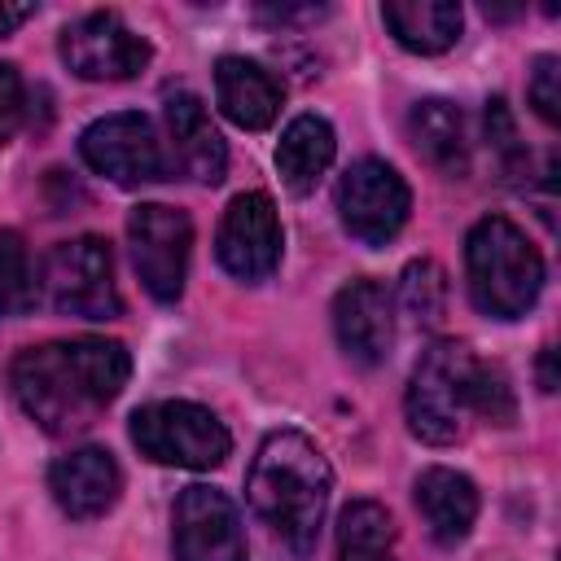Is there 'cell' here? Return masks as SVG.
<instances>
[{"mask_svg": "<svg viewBox=\"0 0 561 561\" xmlns=\"http://www.w3.org/2000/svg\"><path fill=\"white\" fill-rule=\"evenodd\" d=\"M131 355L114 337H70L18 351L9 364V390L18 408L44 434H79L88 430L127 386Z\"/></svg>", "mask_w": 561, "mask_h": 561, "instance_id": "obj_1", "label": "cell"}, {"mask_svg": "<svg viewBox=\"0 0 561 561\" xmlns=\"http://www.w3.org/2000/svg\"><path fill=\"white\" fill-rule=\"evenodd\" d=\"M403 412H408V430L434 447L465 438L469 416L491 421V425H513L517 403L508 390V377L478 359L465 342H434L421 351L408 394H403Z\"/></svg>", "mask_w": 561, "mask_h": 561, "instance_id": "obj_2", "label": "cell"}, {"mask_svg": "<svg viewBox=\"0 0 561 561\" xmlns=\"http://www.w3.org/2000/svg\"><path fill=\"white\" fill-rule=\"evenodd\" d=\"M329 491H333V469L302 430H272L259 443V456L245 478V495L259 522L294 557L316 552L329 513Z\"/></svg>", "mask_w": 561, "mask_h": 561, "instance_id": "obj_3", "label": "cell"}, {"mask_svg": "<svg viewBox=\"0 0 561 561\" xmlns=\"http://www.w3.org/2000/svg\"><path fill=\"white\" fill-rule=\"evenodd\" d=\"M465 276L478 311L517 320L543 289V254L504 215H482L465 237Z\"/></svg>", "mask_w": 561, "mask_h": 561, "instance_id": "obj_4", "label": "cell"}, {"mask_svg": "<svg viewBox=\"0 0 561 561\" xmlns=\"http://www.w3.org/2000/svg\"><path fill=\"white\" fill-rule=\"evenodd\" d=\"M131 443L153 465H175V469H215L232 451L228 425L210 408L188 399H162V403L136 408Z\"/></svg>", "mask_w": 561, "mask_h": 561, "instance_id": "obj_5", "label": "cell"}, {"mask_svg": "<svg viewBox=\"0 0 561 561\" xmlns=\"http://www.w3.org/2000/svg\"><path fill=\"white\" fill-rule=\"evenodd\" d=\"M44 298L53 311L75 320H114L123 311L118 285H114V254L105 237H70L57 241L39 272Z\"/></svg>", "mask_w": 561, "mask_h": 561, "instance_id": "obj_6", "label": "cell"}, {"mask_svg": "<svg viewBox=\"0 0 561 561\" xmlns=\"http://www.w3.org/2000/svg\"><path fill=\"white\" fill-rule=\"evenodd\" d=\"M127 250L140 285L153 302H180L188 254H193V219L162 202H140L127 215Z\"/></svg>", "mask_w": 561, "mask_h": 561, "instance_id": "obj_7", "label": "cell"}, {"mask_svg": "<svg viewBox=\"0 0 561 561\" xmlns=\"http://www.w3.org/2000/svg\"><path fill=\"white\" fill-rule=\"evenodd\" d=\"M79 153L96 175L114 180L118 188L158 184L171 171V158H167L153 123L145 114H136V110L105 114V118L88 123L83 136H79Z\"/></svg>", "mask_w": 561, "mask_h": 561, "instance_id": "obj_8", "label": "cell"}, {"mask_svg": "<svg viewBox=\"0 0 561 561\" xmlns=\"http://www.w3.org/2000/svg\"><path fill=\"white\" fill-rule=\"evenodd\" d=\"M408 210H412L408 180L390 162L359 158V162H351L342 171V180H337V215H342V228L355 241L386 245L408 224Z\"/></svg>", "mask_w": 561, "mask_h": 561, "instance_id": "obj_9", "label": "cell"}, {"mask_svg": "<svg viewBox=\"0 0 561 561\" xmlns=\"http://www.w3.org/2000/svg\"><path fill=\"white\" fill-rule=\"evenodd\" d=\"M57 53L61 61L79 75V79H92V83H118V79H131L149 66L153 48L145 35H136L118 13L110 9H96V13H83L79 22H70L57 39Z\"/></svg>", "mask_w": 561, "mask_h": 561, "instance_id": "obj_10", "label": "cell"}, {"mask_svg": "<svg viewBox=\"0 0 561 561\" xmlns=\"http://www.w3.org/2000/svg\"><path fill=\"white\" fill-rule=\"evenodd\" d=\"M280 245H285V232H280V219H276V206L267 193H237L219 219V232H215V254H219V267L245 285H259L276 272L280 263Z\"/></svg>", "mask_w": 561, "mask_h": 561, "instance_id": "obj_11", "label": "cell"}, {"mask_svg": "<svg viewBox=\"0 0 561 561\" xmlns=\"http://www.w3.org/2000/svg\"><path fill=\"white\" fill-rule=\"evenodd\" d=\"M171 552L175 561H245L237 504L219 486H184L171 513Z\"/></svg>", "mask_w": 561, "mask_h": 561, "instance_id": "obj_12", "label": "cell"}, {"mask_svg": "<svg viewBox=\"0 0 561 561\" xmlns=\"http://www.w3.org/2000/svg\"><path fill=\"white\" fill-rule=\"evenodd\" d=\"M333 333H337V346L346 359L364 364V368H377L386 364L390 355V342H394V298L381 280H351L337 289L333 298Z\"/></svg>", "mask_w": 561, "mask_h": 561, "instance_id": "obj_13", "label": "cell"}, {"mask_svg": "<svg viewBox=\"0 0 561 561\" xmlns=\"http://www.w3.org/2000/svg\"><path fill=\"white\" fill-rule=\"evenodd\" d=\"M162 114H167L175 167L197 184H219L228 175V145H224L219 127L210 123L202 96L188 88H171L162 101Z\"/></svg>", "mask_w": 561, "mask_h": 561, "instance_id": "obj_14", "label": "cell"}, {"mask_svg": "<svg viewBox=\"0 0 561 561\" xmlns=\"http://www.w3.org/2000/svg\"><path fill=\"white\" fill-rule=\"evenodd\" d=\"M48 491L57 508L75 522H92L118 504L123 491V469L105 447H79L53 460L48 469Z\"/></svg>", "mask_w": 561, "mask_h": 561, "instance_id": "obj_15", "label": "cell"}, {"mask_svg": "<svg viewBox=\"0 0 561 561\" xmlns=\"http://www.w3.org/2000/svg\"><path fill=\"white\" fill-rule=\"evenodd\" d=\"M215 101L228 123H237L245 131H263L276 123L285 88L267 66H259L250 57H219L215 61Z\"/></svg>", "mask_w": 561, "mask_h": 561, "instance_id": "obj_16", "label": "cell"}, {"mask_svg": "<svg viewBox=\"0 0 561 561\" xmlns=\"http://www.w3.org/2000/svg\"><path fill=\"white\" fill-rule=\"evenodd\" d=\"M412 495H416V508H421L430 535H434L443 548H456V543L473 530V517H478V486H473L465 473H456V469H447V465H430V469L416 478Z\"/></svg>", "mask_w": 561, "mask_h": 561, "instance_id": "obj_17", "label": "cell"}, {"mask_svg": "<svg viewBox=\"0 0 561 561\" xmlns=\"http://www.w3.org/2000/svg\"><path fill=\"white\" fill-rule=\"evenodd\" d=\"M408 136L416 145V153L438 167L443 175H465L469 171V131H465V114L451 101H416L408 114Z\"/></svg>", "mask_w": 561, "mask_h": 561, "instance_id": "obj_18", "label": "cell"}, {"mask_svg": "<svg viewBox=\"0 0 561 561\" xmlns=\"http://www.w3.org/2000/svg\"><path fill=\"white\" fill-rule=\"evenodd\" d=\"M337 153V136L329 127V118L320 114H298L285 131H280V145H276V171L285 180L289 193H311L320 184V175L329 171Z\"/></svg>", "mask_w": 561, "mask_h": 561, "instance_id": "obj_19", "label": "cell"}, {"mask_svg": "<svg viewBox=\"0 0 561 561\" xmlns=\"http://www.w3.org/2000/svg\"><path fill=\"white\" fill-rule=\"evenodd\" d=\"M386 31L408 53H447L460 39V4L451 0H386L381 4Z\"/></svg>", "mask_w": 561, "mask_h": 561, "instance_id": "obj_20", "label": "cell"}, {"mask_svg": "<svg viewBox=\"0 0 561 561\" xmlns=\"http://www.w3.org/2000/svg\"><path fill=\"white\" fill-rule=\"evenodd\" d=\"M394 517L377 500H355L337 517V561H394Z\"/></svg>", "mask_w": 561, "mask_h": 561, "instance_id": "obj_21", "label": "cell"}, {"mask_svg": "<svg viewBox=\"0 0 561 561\" xmlns=\"http://www.w3.org/2000/svg\"><path fill=\"white\" fill-rule=\"evenodd\" d=\"M399 307L416 329H434L447 316V272L434 259H412L399 276Z\"/></svg>", "mask_w": 561, "mask_h": 561, "instance_id": "obj_22", "label": "cell"}, {"mask_svg": "<svg viewBox=\"0 0 561 561\" xmlns=\"http://www.w3.org/2000/svg\"><path fill=\"white\" fill-rule=\"evenodd\" d=\"M35 307V272L26 241L13 228H0V320Z\"/></svg>", "mask_w": 561, "mask_h": 561, "instance_id": "obj_23", "label": "cell"}, {"mask_svg": "<svg viewBox=\"0 0 561 561\" xmlns=\"http://www.w3.org/2000/svg\"><path fill=\"white\" fill-rule=\"evenodd\" d=\"M486 140H491V149L500 153V162H504L508 175H522V167H530V153H526V145L517 140L513 114H508V105H504L500 96L486 101Z\"/></svg>", "mask_w": 561, "mask_h": 561, "instance_id": "obj_24", "label": "cell"}, {"mask_svg": "<svg viewBox=\"0 0 561 561\" xmlns=\"http://www.w3.org/2000/svg\"><path fill=\"white\" fill-rule=\"evenodd\" d=\"M526 96H530V105H535V114H539L543 123H561V61H557L552 53L535 57Z\"/></svg>", "mask_w": 561, "mask_h": 561, "instance_id": "obj_25", "label": "cell"}, {"mask_svg": "<svg viewBox=\"0 0 561 561\" xmlns=\"http://www.w3.org/2000/svg\"><path fill=\"white\" fill-rule=\"evenodd\" d=\"M22 114H26V88H22V75H18V66L0 61V145L13 140V131L22 127Z\"/></svg>", "mask_w": 561, "mask_h": 561, "instance_id": "obj_26", "label": "cell"}, {"mask_svg": "<svg viewBox=\"0 0 561 561\" xmlns=\"http://www.w3.org/2000/svg\"><path fill=\"white\" fill-rule=\"evenodd\" d=\"M329 13V4H259L254 18L272 22V26H294V22H320Z\"/></svg>", "mask_w": 561, "mask_h": 561, "instance_id": "obj_27", "label": "cell"}, {"mask_svg": "<svg viewBox=\"0 0 561 561\" xmlns=\"http://www.w3.org/2000/svg\"><path fill=\"white\" fill-rule=\"evenodd\" d=\"M26 18H35V4H9V0H0V35L18 31Z\"/></svg>", "mask_w": 561, "mask_h": 561, "instance_id": "obj_28", "label": "cell"}, {"mask_svg": "<svg viewBox=\"0 0 561 561\" xmlns=\"http://www.w3.org/2000/svg\"><path fill=\"white\" fill-rule=\"evenodd\" d=\"M539 390H543V394L557 390V351H552V346L539 351Z\"/></svg>", "mask_w": 561, "mask_h": 561, "instance_id": "obj_29", "label": "cell"}]
</instances>
